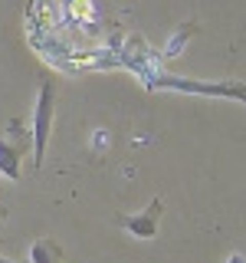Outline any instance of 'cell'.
<instances>
[{
	"instance_id": "6da1fadb",
	"label": "cell",
	"mask_w": 246,
	"mask_h": 263,
	"mask_svg": "<svg viewBox=\"0 0 246 263\" xmlns=\"http://www.w3.org/2000/svg\"><path fill=\"white\" fill-rule=\"evenodd\" d=\"M53 115H56V86H53V79H43L36 92V109H33V168H39L46 158Z\"/></svg>"
},
{
	"instance_id": "7a4b0ae2",
	"label": "cell",
	"mask_w": 246,
	"mask_h": 263,
	"mask_svg": "<svg viewBox=\"0 0 246 263\" xmlns=\"http://www.w3.org/2000/svg\"><path fill=\"white\" fill-rule=\"evenodd\" d=\"M33 135L23 132L20 119H10L4 138H0V175H7L10 181H20V158L30 152Z\"/></svg>"
},
{
	"instance_id": "3957f363",
	"label": "cell",
	"mask_w": 246,
	"mask_h": 263,
	"mask_svg": "<svg viewBox=\"0 0 246 263\" xmlns=\"http://www.w3.org/2000/svg\"><path fill=\"white\" fill-rule=\"evenodd\" d=\"M161 89H177V92H191V96H217V99H236L246 105V82L240 79H227V82H191V79H177V76H158Z\"/></svg>"
},
{
	"instance_id": "277c9868",
	"label": "cell",
	"mask_w": 246,
	"mask_h": 263,
	"mask_svg": "<svg viewBox=\"0 0 246 263\" xmlns=\"http://www.w3.org/2000/svg\"><path fill=\"white\" fill-rule=\"evenodd\" d=\"M161 214H164V201H161V197H154L145 211L118 214L115 224L125 230L128 237H135V240H154V237H158V227H161Z\"/></svg>"
},
{
	"instance_id": "5b68a950",
	"label": "cell",
	"mask_w": 246,
	"mask_h": 263,
	"mask_svg": "<svg viewBox=\"0 0 246 263\" xmlns=\"http://www.w3.org/2000/svg\"><path fill=\"white\" fill-rule=\"evenodd\" d=\"M30 263H63V247L53 237H36L30 243Z\"/></svg>"
},
{
	"instance_id": "8992f818",
	"label": "cell",
	"mask_w": 246,
	"mask_h": 263,
	"mask_svg": "<svg viewBox=\"0 0 246 263\" xmlns=\"http://www.w3.org/2000/svg\"><path fill=\"white\" fill-rule=\"evenodd\" d=\"M191 33H197V27H194V23H184V27L177 30V36H174V40L168 43V49H164V53H168V56H177V49L184 46V40L191 36Z\"/></svg>"
},
{
	"instance_id": "52a82bcc",
	"label": "cell",
	"mask_w": 246,
	"mask_h": 263,
	"mask_svg": "<svg viewBox=\"0 0 246 263\" xmlns=\"http://www.w3.org/2000/svg\"><path fill=\"white\" fill-rule=\"evenodd\" d=\"M227 263H246V257H243V253H230Z\"/></svg>"
},
{
	"instance_id": "ba28073f",
	"label": "cell",
	"mask_w": 246,
	"mask_h": 263,
	"mask_svg": "<svg viewBox=\"0 0 246 263\" xmlns=\"http://www.w3.org/2000/svg\"><path fill=\"white\" fill-rule=\"evenodd\" d=\"M4 220H7V208H0V230H4Z\"/></svg>"
},
{
	"instance_id": "9c48e42d",
	"label": "cell",
	"mask_w": 246,
	"mask_h": 263,
	"mask_svg": "<svg viewBox=\"0 0 246 263\" xmlns=\"http://www.w3.org/2000/svg\"><path fill=\"white\" fill-rule=\"evenodd\" d=\"M0 263H16V260H10V257H0Z\"/></svg>"
}]
</instances>
